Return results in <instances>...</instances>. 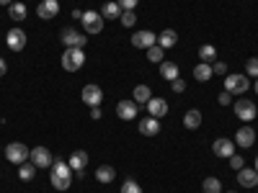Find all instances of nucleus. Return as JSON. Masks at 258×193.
<instances>
[{
  "instance_id": "nucleus-5",
  "label": "nucleus",
  "mask_w": 258,
  "mask_h": 193,
  "mask_svg": "<svg viewBox=\"0 0 258 193\" xmlns=\"http://www.w3.org/2000/svg\"><path fill=\"white\" fill-rule=\"evenodd\" d=\"M80 21H83L85 34H101V31H103V16L96 13V11H85Z\"/></svg>"
},
{
  "instance_id": "nucleus-38",
  "label": "nucleus",
  "mask_w": 258,
  "mask_h": 193,
  "mask_svg": "<svg viewBox=\"0 0 258 193\" xmlns=\"http://www.w3.org/2000/svg\"><path fill=\"white\" fill-rule=\"evenodd\" d=\"M170 88H173V93H183V90H186V82L178 77V80H173V82H170Z\"/></svg>"
},
{
  "instance_id": "nucleus-6",
  "label": "nucleus",
  "mask_w": 258,
  "mask_h": 193,
  "mask_svg": "<svg viewBox=\"0 0 258 193\" xmlns=\"http://www.w3.org/2000/svg\"><path fill=\"white\" fill-rule=\"evenodd\" d=\"M248 88H250L248 75H235V72H232V75L225 77V90H227V93H238V95H240V93H245Z\"/></svg>"
},
{
  "instance_id": "nucleus-45",
  "label": "nucleus",
  "mask_w": 258,
  "mask_h": 193,
  "mask_svg": "<svg viewBox=\"0 0 258 193\" xmlns=\"http://www.w3.org/2000/svg\"><path fill=\"white\" fill-rule=\"evenodd\" d=\"M227 193H235V190H227Z\"/></svg>"
},
{
  "instance_id": "nucleus-15",
  "label": "nucleus",
  "mask_w": 258,
  "mask_h": 193,
  "mask_svg": "<svg viewBox=\"0 0 258 193\" xmlns=\"http://www.w3.org/2000/svg\"><path fill=\"white\" fill-rule=\"evenodd\" d=\"M137 129H140V134H145V137H155V134H160V119H155V116L140 119Z\"/></svg>"
},
{
  "instance_id": "nucleus-9",
  "label": "nucleus",
  "mask_w": 258,
  "mask_h": 193,
  "mask_svg": "<svg viewBox=\"0 0 258 193\" xmlns=\"http://www.w3.org/2000/svg\"><path fill=\"white\" fill-rule=\"evenodd\" d=\"M80 98H83V103H85V106H91V109H93V106H101V101H103V90L98 88V85L88 82V85L83 88Z\"/></svg>"
},
{
  "instance_id": "nucleus-26",
  "label": "nucleus",
  "mask_w": 258,
  "mask_h": 193,
  "mask_svg": "<svg viewBox=\"0 0 258 193\" xmlns=\"http://www.w3.org/2000/svg\"><path fill=\"white\" fill-rule=\"evenodd\" d=\"M212 75H214L212 72V64H207V62H199L197 67H194V77H197L199 82H207Z\"/></svg>"
},
{
  "instance_id": "nucleus-4",
  "label": "nucleus",
  "mask_w": 258,
  "mask_h": 193,
  "mask_svg": "<svg viewBox=\"0 0 258 193\" xmlns=\"http://www.w3.org/2000/svg\"><path fill=\"white\" fill-rule=\"evenodd\" d=\"M235 116H238L240 121H245V124H250V121L258 116L255 103H253V101H248V98H240L238 103H235Z\"/></svg>"
},
{
  "instance_id": "nucleus-22",
  "label": "nucleus",
  "mask_w": 258,
  "mask_h": 193,
  "mask_svg": "<svg viewBox=\"0 0 258 193\" xmlns=\"http://www.w3.org/2000/svg\"><path fill=\"white\" fill-rule=\"evenodd\" d=\"M160 77H165L168 82L178 80V64L176 62H160Z\"/></svg>"
},
{
  "instance_id": "nucleus-34",
  "label": "nucleus",
  "mask_w": 258,
  "mask_h": 193,
  "mask_svg": "<svg viewBox=\"0 0 258 193\" xmlns=\"http://www.w3.org/2000/svg\"><path fill=\"white\" fill-rule=\"evenodd\" d=\"M245 75L248 77H258V57H250L245 62Z\"/></svg>"
},
{
  "instance_id": "nucleus-31",
  "label": "nucleus",
  "mask_w": 258,
  "mask_h": 193,
  "mask_svg": "<svg viewBox=\"0 0 258 193\" xmlns=\"http://www.w3.org/2000/svg\"><path fill=\"white\" fill-rule=\"evenodd\" d=\"M163 57H165V49H163V47H158V44L147 49V59H150V62H155V64H160V62H165Z\"/></svg>"
},
{
  "instance_id": "nucleus-13",
  "label": "nucleus",
  "mask_w": 258,
  "mask_h": 193,
  "mask_svg": "<svg viewBox=\"0 0 258 193\" xmlns=\"http://www.w3.org/2000/svg\"><path fill=\"white\" fill-rule=\"evenodd\" d=\"M212 152L217 155V157H225V160H230V157L235 155V142H232V139H227V137L214 139V144H212Z\"/></svg>"
},
{
  "instance_id": "nucleus-19",
  "label": "nucleus",
  "mask_w": 258,
  "mask_h": 193,
  "mask_svg": "<svg viewBox=\"0 0 258 193\" xmlns=\"http://www.w3.org/2000/svg\"><path fill=\"white\" fill-rule=\"evenodd\" d=\"M70 167L75 170V173H80V170H85V165H88V152L85 149H75V152L68 157Z\"/></svg>"
},
{
  "instance_id": "nucleus-20",
  "label": "nucleus",
  "mask_w": 258,
  "mask_h": 193,
  "mask_svg": "<svg viewBox=\"0 0 258 193\" xmlns=\"http://www.w3.org/2000/svg\"><path fill=\"white\" fill-rule=\"evenodd\" d=\"M176 44H178V34L173 29H165L163 34H158V47L170 49V47H176Z\"/></svg>"
},
{
  "instance_id": "nucleus-25",
  "label": "nucleus",
  "mask_w": 258,
  "mask_h": 193,
  "mask_svg": "<svg viewBox=\"0 0 258 193\" xmlns=\"http://www.w3.org/2000/svg\"><path fill=\"white\" fill-rule=\"evenodd\" d=\"M183 126H186V129H199V126H202V111H197V109L186 111V116H183Z\"/></svg>"
},
{
  "instance_id": "nucleus-42",
  "label": "nucleus",
  "mask_w": 258,
  "mask_h": 193,
  "mask_svg": "<svg viewBox=\"0 0 258 193\" xmlns=\"http://www.w3.org/2000/svg\"><path fill=\"white\" fill-rule=\"evenodd\" d=\"M11 3H16V0H0V6H11Z\"/></svg>"
},
{
  "instance_id": "nucleus-29",
  "label": "nucleus",
  "mask_w": 258,
  "mask_h": 193,
  "mask_svg": "<svg viewBox=\"0 0 258 193\" xmlns=\"http://www.w3.org/2000/svg\"><path fill=\"white\" fill-rule=\"evenodd\" d=\"M8 16H11L13 21H24V18H26V6H24V3H11V6H8Z\"/></svg>"
},
{
  "instance_id": "nucleus-39",
  "label": "nucleus",
  "mask_w": 258,
  "mask_h": 193,
  "mask_svg": "<svg viewBox=\"0 0 258 193\" xmlns=\"http://www.w3.org/2000/svg\"><path fill=\"white\" fill-rule=\"evenodd\" d=\"M217 101H220V106H230V103H232V93H227V90H222Z\"/></svg>"
},
{
  "instance_id": "nucleus-14",
  "label": "nucleus",
  "mask_w": 258,
  "mask_h": 193,
  "mask_svg": "<svg viewBox=\"0 0 258 193\" xmlns=\"http://www.w3.org/2000/svg\"><path fill=\"white\" fill-rule=\"evenodd\" d=\"M232 142H235V147H243V149H245V147H253V142H255L253 126H248V124L240 126L238 132H235V139H232Z\"/></svg>"
},
{
  "instance_id": "nucleus-33",
  "label": "nucleus",
  "mask_w": 258,
  "mask_h": 193,
  "mask_svg": "<svg viewBox=\"0 0 258 193\" xmlns=\"http://www.w3.org/2000/svg\"><path fill=\"white\" fill-rule=\"evenodd\" d=\"M121 193H142V185L137 180H132V178H126L124 185H121Z\"/></svg>"
},
{
  "instance_id": "nucleus-23",
  "label": "nucleus",
  "mask_w": 258,
  "mask_h": 193,
  "mask_svg": "<svg viewBox=\"0 0 258 193\" xmlns=\"http://www.w3.org/2000/svg\"><path fill=\"white\" fill-rule=\"evenodd\" d=\"M114 178H116V170H114L111 165H98V170H96V180H98V183L106 185V183H111Z\"/></svg>"
},
{
  "instance_id": "nucleus-17",
  "label": "nucleus",
  "mask_w": 258,
  "mask_h": 193,
  "mask_svg": "<svg viewBox=\"0 0 258 193\" xmlns=\"http://www.w3.org/2000/svg\"><path fill=\"white\" fill-rule=\"evenodd\" d=\"M165 114H168V103H165V98H150V101H147V116L163 119Z\"/></svg>"
},
{
  "instance_id": "nucleus-11",
  "label": "nucleus",
  "mask_w": 258,
  "mask_h": 193,
  "mask_svg": "<svg viewBox=\"0 0 258 193\" xmlns=\"http://www.w3.org/2000/svg\"><path fill=\"white\" fill-rule=\"evenodd\" d=\"M6 44H8V49H13V52H21L26 47V31L24 29H11L8 34H6Z\"/></svg>"
},
{
  "instance_id": "nucleus-32",
  "label": "nucleus",
  "mask_w": 258,
  "mask_h": 193,
  "mask_svg": "<svg viewBox=\"0 0 258 193\" xmlns=\"http://www.w3.org/2000/svg\"><path fill=\"white\" fill-rule=\"evenodd\" d=\"M119 21H121V26H126V29H132V26L137 24V16H135V11H121Z\"/></svg>"
},
{
  "instance_id": "nucleus-12",
  "label": "nucleus",
  "mask_w": 258,
  "mask_h": 193,
  "mask_svg": "<svg viewBox=\"0 0 258 193\" xmlns=\"http://www.w3.org/2000/svg\"><path fill=\"white\" fill-rule=\"evenodd\" d=\"M155 44H158V34H153V31H137V34H132V47L135 49H150Z\"/></svg>"
},
{
  "instance_id": "nucleus-28",
  "label": "nucleus",
  "mask_w": 258,
  "mask_h": 193,
  "mask_svg": "<svg viewBox=\"0 0 258 193\" xmlns=\"http://www.w3.org/2000/svg\"><path fill=\"white\" fill-rule=\"evenodd\" d=\"M101 16L109 18V21H111V18H119V16H121V8H119L116 0H114V3H106V6L101 8Z\"/></svg>"
},
{
  "instance_id": "nucleus-16",
  "label": "nucleus",
  "mask_w": 258,
  "mask_h": 193,
  "mask_svg": "<svg viewBox=\"0 0 258 193\" xmlns=\"http://www.w3.org/2000/svg\"><path fill=\"white\" fill-rule=\"evenodd\" d=\"M57 13H59V3H57V0H41V3L36 6V16L44 18V21L54 18Z\"/></svg>"
},
{
  "instance_id": "nucleus-2",
  "label": "nucleus",
  "mask_w": 258,
  "mask_h": 193,
  "mask_svg": "<svg viewBox=\"0 0 258 193\" xmlns=\"http://www.w3.org/2000/svg\"><path fill=\"white\" fill-rule=\"evenodd\" d=\"M83 64H85V52H83V49H75V47L64 49V54H62V70L78 72Z\"/></svg>"
},
{
  "instance_id": "nucleus-35",
  "label": "nucleus",
  "mask_w": 258,
  "mask_h": 193,
  "mask_svg": "<svg viewBox=\"0 0 258 193\" xmlns=\"http://www.w3.org/2000/svg\"><path fill=\"white\" fill-rule=\"evenodd\" d=\"M243 167H245V160L240 155H232L230 157V170H243Z\"/></svg>"
},
{
  "instance_id": "nucleus-24",
  "label": "nucleus",
  "mask_w": 258,
  "mask_h": 193,
  "mask_svg": "<svg viewBox=\"0 0 258 193\" xmlns=\"http://www.w3.org/2000/svg\"><path fill=\"white\" fill-rule=\"evenodd\" d=\"M36 170H39V167H36V165H34L31 160H26L24 165H18V178L29 183V180H34V175H36Z\"/></svg>"
},
{
  "instance_id": "nucleus-36",
  "label": "nucleus",
  "mask_w": 258,
  "mask_h": 193,
  "mask_svg": "<svg viewBox=\"0 0 258 193\" xmlns=\"http://www.w3.org/2000/svg\"><path fill=\"white\" fill-rule=\"evenodd\" d=\"M116 3H119V8H121V11H135L140 0H116Z\"/></svg>"
},
{
  "instance_id": "nucleus-21",
  "label": "nucleus",
  "mask_w": 258,
  "mask_h": 193,
  "mask_svg": "<svg viewBox=\"0 0 258 193\" xmlns=\"http://www.w3.org/2000/svg\"><path fill=\"white\" fill-rule=\"evenodd\" d=\"M153 98V90H150V85H137L135 93H132V101L137 106H147V101Z\"/></svg>"
},
{
  "instance_id": "nucleus-7",
  "label": "nucleus",
  "mask_w": 258,
  "mask_h": 193,
  "mask_svg": "<svg viewBox=\"0 0 258 193\" xmlns=\"http://www.w3.org/2000/svg\"><path fill=\"white\" fill-rule=\"evenodd\" d=\"M85 41H88V36L80 34L78 29H64V31H62V44H64V49H68V47L83 49V47H85Z\"/></svg>"
},
{
  "instance_id": "nucleus-41",
  "label": "nucleus",
  "mask_w": 258,
  "mask_h": 193,
  "mask_svg": "<svg viewBox=\"0 0 258 193\" xmlns=\"http://www.w3.org/2000/svg\"><path fill=\"white\" fill-rule=\"evenodd\" d=\"M6 72H8V64H6V59H3V57H0V77H3Z\"/></svg>"
},
{
  "instance_id": "nucleus-30",
  "label": "nucleus",
  "mask_w": 258,
  "mask_h": 193,
  "mask_svg": "<svg viewBox=\"0 0 258 193\" xmlns=\"http://www.w3.org/2000/svg\"><path fill=\"white\" fill-rule=\"evenodd\" d=\"M199 59H202V62H207V64H212L214 59H217V49H214L212 44H204V47L199 49Z\"/></svg>"
},
{
  "instance_id": "nucleus-27",
  "label": "nucleus",
  "mask_w": 258,
  "mask_h": 193,
  "mask_svg": "<svg viewBox=\"0 0 258 193\" xmlns=\"http://www.w3.org/2000/svg\"><path fill=\"white\" fill-rule=\"evenodd\" d=\"M202 190H204V193H222V183H220V178H214V175L204 178Z\"/></svg>"
},
{
  "instance_id": "nucleus-43",
  "label": "nucleus",
  "mask_w": 258,
  "mask_h": 193,
  "mask_svg": "<svg viewBox=\"0 0 258 193\" xmlns=\"http://www.w3.org/2000/svg\"><path fill=\"white\" fill-rule=\"evenodd\" d=\"M253 170H255V173H258V157H255V162H253Z\"/></svg>"
},
{
  "instance_id": "nucleus-10",
  "label": "nucleus",
  "mask_w": 258,
  "mask_h": 193,
  "mask_svg": "<svg viewBox=\"0 0 258 193\" xmlns=\"http://www.w3.org/2000/svg\"><path fill=\"white\" fill-rule=\"evenodd\" d=\"M137 111H140V106H137L135 101H129V98H124V101L116 103V116H119L121 121H132V119H137Z\"/></svg>"
},
{
  "instance_id": "nucleus-3",
  "label": "nucleus",
  "mask_w": 258,
  "mask_h": 193,
  "mask_svg": "<svg viewBox=\"0 0 258 193\" xmlns=\"http://www.w3.org/2000/svg\"><path fill=\"white\" fill-rule=\"evenodd\" d=\"M29 155H31V149H29L26 144H21V142H11V144L6 147V157H8L13 165H24V162L29 160Z\"/></svg>"
},
{
  "instance_id": "nucleus-18",
  "label": "nucleus",
  "mask_w": 258,
  "mask_h": 193,
  "mask_svg": "<svg viewBox=\"0 0 258 193\" xmlns=\"http://www.w3.org/2000/svg\"><path fill=\"white\" fill-rule=\"evenodd\" d=\"M238 183L243 188H253V185H258V173L253 167H243V170H238Z\"/></svg>"
},
{
  "instance_id": "nucleus-1",
  "label": "nucleus",
  "mask_w": 258,
  "mask_h": 193,
  "mask_svg": "<svg viewBox=\"0 0 258 193\" xmlns=\"http://www.w3.org/2000/svg\"><path fill=\"white\" fill-rule=\"evenodd\" d=\"M49 180L57 190H68L73 185V167L68 160H62V157H54L52 167H49Z\"/></svg>"
},
{
  "instance_id": "nucleus-37",
  "label": "nucleus",
  "mask_w": 258,
  "mask_h": 193,
  "mask_svg": "<svg viewBox=\"0 0 258 193\" xmlns=\"http://www.w3.org/2000/svg\"><path fill=\"white\" fill-rule=\"evenodd\" d=\"M212 72L214 75H227V64L225 62H212Z\"/></svg>"
},
{
  "instance_id": "nucleus-44",
  "label": "nucleus",
  "mask_w": 258,
  "mask_h": 193,
  "mask_svg": "<svg viewBox=\"0 0 258 193\" xmlns=\"http://www.w3.org/2000/svg\"><path fill=\"white\" fill-rule=\"evenodd\" d=\"M253 88H255V95H258V80H255V85H253Z\"/></svg>"
},
{
  "instance_id": "nucleus-8",
  "label": "nucleus",
  "mask_w": 258,
  "mask_h": 193,
  "mask_svg": "<svg viewBox=\"0 0 258 193\" xmlns=\"http://www.w3.org/2000/svg\"><path fill=\"white\" fill-rule=\"evenodd\" d=\"M29 160L36 165V167H52V162H54V157H52V152H49V149L47 147H34L31 149V155H29Z\"/></svg>"
},
{
  "instance_id": "nucleus-40",
  "label": "nucleus",
  "mask_w": 258,
  "mask_h": 193,
  "mask_svg": "<svg viewBox=\"0 0 258 193\" xmlns=\"http://www.w3.org/2000/svg\"><path fill=\"white\" fill-rule=\"evenodd\" d=\"M91 119H93V121L101 119V109H98V106H93V109H91Z\"/></svg>"
}]
</instances>
